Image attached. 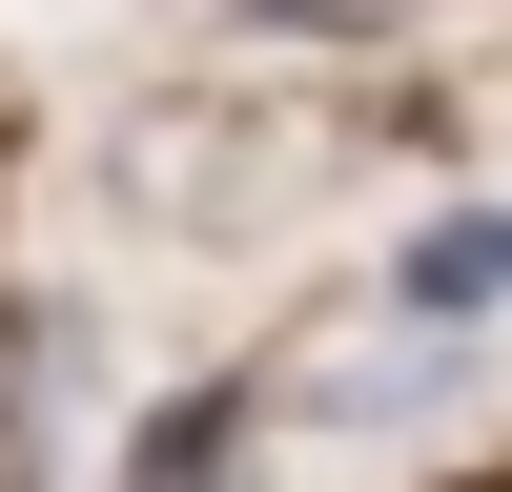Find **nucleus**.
<instances>
[{
  "label": "nucleus",
  "mask_w": 512,
  "mask_h": 492,
  "mask_svg": "<svg viewBox=\"0 0 512 492\" xmlns=\"http://www.w3.org/2000/svg\"><path fill=\"white\" fill-rule=\"evenodd\" d=\"M390 308H410V328H472V308H512V205H431V226L390 246Z\"/></svg>",
  "instance_id": "1"
},
{
  "label": "nucleus",
  "mask_w": 512,
  "mask_h": 492,
  "mask_svg": "<svg viewBox=\"0 0 512 492\" xmlns=\"http://www.w3.org/2000/svg\"><path fill=\"white\" fill-rule=\"evenodd\" d=\"M226 431H246V390H185L144 451H123V492H226Z\"/></svg>",
  "instance_id": "2"
}]
</instances>
